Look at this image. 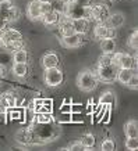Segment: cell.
<instances>
[{
	"instance_id": "30",
	"label": "cell",
	"mask_w": 138,
	"mask_h": 151,
	"mask_svg": "<svg viewBox=\"0 0 138 151\" xmlns=\"http://www.w3.org/2000/svg\"><path fill=\"white\" fill-rule=\"evenodd\" d=\"M101 147H102V150H105V151H113V150H116V143L112 139H106V140L102 142Z\"/></svg>"
},
{
	"instance_id": "20",
	"label": "cell",
	"mask_w": 138,
	"mask_h": 151,
	"mask_svg": "<svg viewBox=\"0 0 138 151\" xmlns=\"http://www.w3.org/2000/svg\"><path fill=\"white\" fill-rule=\"evenodd\" d=\"M124 133L127 137H138V126L135 121H129L124 125Z\"/></svg>"
},
{
	"instance_id": "25",
	"label": "cell",
	"mask_w": 138,
	"mask_h": 151,
	"mask_svg": "<svg viewBox=\"0 0 138 151\" xmlns=\"http://www.w3.org/2000/svg\"><path fill=\"white\" fill-rule=\"evenodd\" d=\"M13 6V1L11 0H0V17L6 19V15H7V11L9 9ZM7 21V19H6Z\"/></svg>"
},
{
	"instance_id": "36",
	"label": "cell",
	"mask_w": 138,
	"mask_h": 151,
	"mask_svg": "<svg viewBox=\"0 0 138 151\" xmlns=\"http://www.w3.org/2000/svg\"><path fill=\"white\" fill-rule=\"evenodd\" d=\"M71 1H74L75 4L81 6V7H89L93 3V0H71Z\"/></svg>"
},
{
	"instance_id": "24",
	"label": "cell",
	"mask_w": 138,
	"mask_h": 151,
	"mask_svg": "<svg viewBox=\"0 0 138 151\" xmlns=\"http://www.w3.org/2000/svg\"><path fill=\"white\" fill-rule=\"evenodd\" d=\"M13 58H14V63H27L28 61V53L25 49H18V50H15L14 51V55H13Z\"/></svg>"
},
{
	"instance_id": "12",
	"label": "cell",
	"mask_w": 138,
	"mask_h": 151,
	"mask_svg": "<svg viewBox=\"0 0 138 151\" xmlns=\"http://www.w3.org/2000/svg\"><path fill=\"white\" fill-rule=\"evenodd\" d=\"M17 142L20 144H24V146H28V144H31L32 143V130L31 128L28 129H20L18 132H17Z\"/></svg>"
},
{
	"instance_id": "29",
	"label": "cell",
	"mask_w": 138,
	"mask_h": 151,
	"mask_svg": "<svg viewBox=\"0 0 138 151\" xmlns=\"http://www.w3.org/2000/svg\"><path fill=\"white\" fill-rule=\"evenodd\" d=\"M39 7H41L42 15L53 10V6H52V3L49 1V0H39Z\"/></svg>"
},
{
	"instance_id": "16",
	"label": "cell",
	"mask_w": 138,
	"mask_h": 151,
	"mask_svg": "<svg viewBox=\"0 0 138 151\" xmlns=\"http://www.w3.org/2000/svg\"><path fill=\"white\" fill-rule=\"evenodd\" d=\"M117 100H116V94L110 90H107V92L102 93V96L99 97V104H105V105H109V107H113L116 105Z\"/></svg>"
},
{
	"instance_id": "43",
	"label": "cell",
	"mask_w": 138,
	"mask_h": 151,
	"mask_svg": "<svg viewBox=\"0 0 138 151\" xmlns=\"http://www.w3.org/2000/svg\"><path fill=\"white\" fill-rule=\"evenodd\" d=\"M0 35H1V32H0Z\"/></svg>"
},
{
	"instance_id": "21",
	"label": "cell",
	"mask_w": 138,
	"mask_h": 151,
	"mask_svg": "<svg viewBox=\"0 0 138 151\" xmlns=\"http://www.w3.org/2000/svg\"><path fill=\"white\" fill-rule=\"evenodd\" d=\"M13 73L18 78H23L28 73L27 63H14L13 64Z\"/></svg>"
},
{
	"instance_id": "5",
	"label": "cell",
	"mask_w": 138,
	"mask_h": 151,
	"mask_svg": "<svg viewBox=\"0 0 138 151\" xmlns=\"http://www.w3.org/2000/svg\"><path fill=\"white\" fill-rule=\"evenodd\" d=\"M117 71H119V68L116 65L110 64V65H105V67H98L95 69V75H96L98 81H102V82H113V81H116Z\"/></svg>"
},
{
	"instance_id": "3",
	"label": "cell",
	"mask_w": 138,
	"mask_h": 151,
	"mask_svg": "<svg viewBox=\"0 0 138 151\" xmlns=\"http://www.w3.org/2000/svg\"><path fill=\"white\" fill-rule=\"evenodd\" d=\"M109 15V9L102 3H92L88 7V17L89 19H95L96 22H105Z\"/></svg>"
},
{
	"instance_id": "7",
	"label": "cell",
	"mask_w": 138,
	"mask_h": 151,
	"mask_svg": "<svg viewBox=\"0 0 138 151\" xmlns=\"http://www.w3.org/2000/svg\"><path fill=\"white\" fill-rule=\"evenodd\" d=\"M23 40V35L20 31L14 29V28H6L4 31L0 35V45L3 46L4 43H9V42H18Z\"/></svg>"
},
{
	"instance_id": "18",
	"label": "cell",
	"mask_w": 138,
	"mask_h": 151,
	"mask_svg": "<svg viewBox=\"0 0 138 151\" xmlns=\"http://www.w3.org/2000/svg\"><path fill=\"white\" fill-rule=\"evenodd\" d=\"M59 11H56V10H52L49 13H46L42 15V21L45 25H56L57 24V19H59Z\"/></svg>"
},
{
	"instance_id": "8",
	"label": "cell",
	"mask_w": 138,
	"mask_h": 151,
	"mask_svg": "<svg viewBox=\"0 0 138 151\" xmlns=\"http://www.w3.org/2000/svg\"><path fill=\"white\" fill-rule=\"evenodd\" d=\"M71 27L75 33H87L89 28V18H85V17L71 18Z\"/></svg>"
},
{
	"instance_id": "11",
	"label": "cell",
	"mask_w": 138,
	"mask_h": 151,
	"mask_svg": "<svg viewBox=\"0 0 138 151\" xmlns=\"http://www.w3.org/2000/svg\"><path fill=\"white\" fill-rule=\"evenodd\" d=\"M105 24L112 29H116V28H120L123 24H124V15L121 13H113L109 14L107 18H106Z\"/></svg>"
},
{
	"instance_id": "2",
	"label": "cell",
	"mask_w": 138,
	"mask_h": 151,
	"mask_svg": "<svg viewBox=\"0 0 138 151\" xmlns=\"http://www.w3.org/2000/svg\"><path fill=\"white\" fill-rule=\"evenodd\" d=\"M112 64L117 68H137V55H130L129 53H113L112 54Z\"/></svg>"
},
{
	"instance_id": "32",
	"label": "cell",
	"mask_w": 138,
	"mask_h": 151,
	"mask_svg": "<svg viewBox=\"0 0 138 151\" xmlns=\"http://www.w3.org/2000/svg\"><path fill=\"white\" fill-rule=\"evenodd\" d=\"M126 86H129L130 89H133V90H137V87H138V76H137V73L135 72L131 75V78L129 79V82L126 83Z\"/></svg>"
},
{
	"instance_id": "28",
	"label": "cell",
	"mask_w": 138,
	"mask_h": 151,
	"mask_svg": "<svg viewBox=\"0 0 138 151\" xmlns=\"http://www.w3.org/2000/svg\"><path fill=\"white\" fill-rule=\"evenodd\" d=\"M126 148L130 151L138 150V139L137 137H127V140H126Z\"/></svg>"
},
{
	"instance_id": "4",
	"label": "cell",
	"mask_w": 138,
	"mask_h": 151,
	"mask_svg": "<svg viewBox=\"0 0 138 151\" xmlns=\"http://www.w3.org/2000/svg\"><path fill=\"white\" fill-rule=\"evenodd\" d=\"M43 78H45V83L50 87H56L63 83V72L59 69V67H52V68H45V73H43Z\"/></svg>"
},
{
	"instance_id": "34",
	"label": "cell",
	"mask_w": 138,
	"mask_h": 151,
	"mask_svg": "<svg viewBox=\"0 0 138 151\" xmlns=\"http://www.w3.org/2000/svg\"><path fill=\"white\" fill-rule=\"evenodd\" d=\"M71 122H77V124H83L84 119L81 112H71Z\"/></svg>"
},
{
	"instance_id": "33",
	"label": "cell",
	"mask_w": 138,
	"mask_h": 151,
	"mask_svg": "<svg viewBox=\"0 0 138 151\" xmlns=\"http://www.w3.org/2000/svg\"><path fill=\"white\" fill-rule=\"evenodd\" d=\"M60 33H61V36H69V35H73V33H75V32H74L71 24H67V25L60 27Z\"/></svg>"
},
{
	"instance_id": "22",
	"label": "cell",
	"mask_w": 138,
	"mask_h": 151,
	"mask_svg": "<svg viewBox=\"0 0 138 151\" xmlns=\"http://www.w3.org/2000/svg\"><path fill=\"white\" fill-rule=\"evenodd\" d=\"M20 15H21V11H20V9L17 7V6H11L9 9V11H7V15H6V19H7V22H14V21H17V19L20 18Z\"/></svg>"
},
{
	"instance_id": "17",
	"label": "cell",
	"mask_w": 138,
	"mask_h": 151,
	"mask_svg": "<svg viewBox=\"0 0 138 151\" xmlns=\"http://www.w3.org/2000/svg\"><path fill=\"white\" fill-rule=\"evenodd\" d=\"M101 50L103 53H115L116 51V42L112 39V37H105V39H101Z\"/></svg>"
},
{
	"instance_id": "41",
	"label": "cell",
	"mask_w": 138,
	"mask_h": 151,
	"mask_svg": "<svg viewBox=\"0 0 138 151\" xmlns=\"http://www.w3.org/2000/svg\"><path fill=\"white\" fill-rule=\"evenodd\" d=\"M4 72H6L4 67H3V65L0 64V78H1V76H3V75H4Z\"/></svg>"
},
{
	"instance_id": "35",
	"label": "cell",
	"mask_w": 138,
	"mask_h": 151,
	"mask_svg": "<svg viewBox=\"0 0 138 151\" xmlns=\"http://www.w3.org/2000/svg\"><path fill=\"white\" fill-rule=\"evenodd\" d=\"M60 124H67L71 122V112H61V118H59Z\"/></svg>"
},
{
	"instance_id": "31",
	"label": "cell",
	"mask_w": 138,
	"mask_h": 151,
	"mask_svg": "<svg viewBox=\"0 0 138 151\" xmlns=\"http://www.w3.org/2000/svg\"><path fill=\"white\" fill-rule=\"evenodd\" d=\"M1 47H6L9 50H18L23 47V40H18V42H9V43H4Z\"/></svg>"
},
{
	"instance_id": "40",
	"label": "cell",
	"mask_w": 138,
	"mask_h": 151,
	"mask_svg": "<svg viewBox=\"0 0 138 151\" xmlns=\"http://www.w3.org/2000/svg\"><path fill=\"white\" fill-rule=\"evenodd\" d=\"M60 111H61V112H71V104L64 103V104H63V107L60 108Z\"/></svg>"
},
{
	"instance_id": "1",
	"label": "cell",
	"mask_w": 138,
	"mask_h": 151,
	"mask_svg": "<svg viewBox=\"0 0 138 151\" xmlns=\"http://www.w3.org/2000/svg\"><path fill=\"white\" fill-rule=\"evenodd\" d=\"M98 78L95 75V71L92 69H84L77 75V86L84 92H91L98 85Z\"/></svg>"
},
{
	"instance_id": "23",
	"label": "cell",
	"mask_w": 138,
	"mask_h": 151,
	"mask_svg": "<svg viewBox=\"0 0 138 151\" xmlns=\"http://www.w3.org/2000/svg\"><path fill=\"white\" fill-rule=\"evenodd\" d=\"M80 142H81V144L84 146L85 150H87V148H93V147H95V136H93L92 133H85Z\"/></svg>"
},
{
	"instance_id": "15",
	"label": "cell",
	"mask_w": 138,
	"mask_h": 151,
	"mask_svg": "<svg viewBox=\"0 0 138 151\" xmlns=\"http://www.w3.org/2000/svg\"><path fill=\"white\" fill-rule=\"evenodd\" d=\"M135 72V69H131V68H119L117 71V76H116V81H119L120 83H126L129 82V79L131 78V75Z\"/></svg>"
},
{
	"instance_id": "6",
	"label": "cell",
	"mask_w": 138,
	"mask_h": 151,
	"mask_svg": "<svg viewBox=\"0 0 138 151\" xmlns=\"http://www.w3.org/2000/svg\"><path fill=\"white\" fill-rule=\"evenodd\" d=\"M15 105H17V97L14 93L7 92L0 96V112L1 114L7 112L9 110H13Z\"/></svg>"
},
{
	"instance_id": "13",
	"label": "cell",
	"mask_w": 138,
	"mask_h": 151,
	"mask_svg": "<svg viewBox=\"0 0 138 151\" xmlns=\"http://www.w3.org/2000/svg\"><path fill=\"white\" fill-rule=\"evenodd\" d=\"M61 45L67 49H74V47H78L80 43V33H73L69 36H61Z\"/></svg>"
},
{
	"instance_id": "38",
	"label": "cell",
	"mask_w": 138,
	"mask_h": 151,
	"mask_svg": "<svg viewBox=\"0 0 138 151\" xmlns=\"http://www.w3.org/2000/svg\"><path fill=\"white\" fill-rule=\"evenodd\" d=\"M83 105L81 104H73L71 105V112H81L83 111Z\"/></svg>"
},
{
	"instance_id": "37",
	"label": "cell",
	"mask_w": 138,
	"mask_h": 151,
	"mask_svg": "<svg viewBox=\"0 0 138 151\" xmlns=\"http://www.w3.org/2000/svg\"><path fill=\"white\" fill-rule=\"evenodd\" d=\"M69 150H73V151H78V150H85L84 146L81 144V142H74L71 146L69 147Z\"/></svg>"
},
{
	"instance_id": "14",
	"label": "cell",
	"mask_w": 138,
	"mask_h": 151,
	"mask_svg": "<svg viewBox=\"0 0 138 151\" xmlns=\"http://www.w3.org/2000/svg\"><path fill=\"white\" fill-rule=\"evenodd\" d=\"M59 57L55 53H46L42 58V65L43 68H52V67H57L59 65Z\"/></svg>"
},
{
	"instance_id": "42",
	"label": "cell",
	"mask_w": 138,
	"mask_h": 151,
	"mask_svg": "<svg viewBox=\"0 0 138 151\" xmlns=\"http://www.w3.org/2000/svg\"><path fill=\"white\" fill-rule=\"evenodd\" d=\"M0 47H1V45H0Z\"/></svg>"
},
{
	"instance_id": "9",
	"label": "cell",
	"mask_w": 138,
	"mask_h": 151,
	"mask_svg": "<svg viewBox=\"0 0 138 151\" xmlns=\"http://www.w3.org/2000/svg\"><path fill=\"white\" fill-rule=\"evenodd\" d=\"M113 35V29L109 28L105 22H98L93 28V36L96 39H105V37H112Z\"/></svg>"
},
{
	"instance_id": "19",
	"label": "cell",
	"mask_w": 138,
	"mask_h": 151,
	"mask_svg": "<svg viewBox=\"0 0 138 151\" xmlns=\"http://www.w3.org/2000/svg\"><path fill=\"white\" fill-rule=\"evenodd\" d=\"M52 122H53V115H52V112H37V114H35L34 124H52Z\"/></svg>"
},
{
	"instance_id": "27",
	"label": "cell",
	"mask_w": 138,
	"mask_h": 151,
	"mask_svg": "<svg viewBox=\"0 0 138 151\" xmlns=\"http://www.w3.org/2000/svg\"><path fill=\"white\" fill-rule=\"evenodd\" d=\"M127 43H129V46L131 47L133 50H137V46H138V31L137 29H134L133 32H131Z\"/></svg>"
},
{
	"instance_id": "10",
	"label": "cell",
	"mask_w": 138,
	"mask_h": 151,
	"mask_svg": "<svg viewBox=\"0 0 138 151\" xmlns=\"http://www.w3.org/2000/svg\"><path fill=\"white\" fill-rule=\"evenodd\" d=\"M27 15L29 19L32 21H39L42 18V13H41V7H39V0H32L29 1L27 9Z\"/></svg>"
},
{
	"instance_id": "26",
	"label": "cell",
	"mask_w": 138,
	"mask_h": 151,
	"mask_svg": "<svg viewBox=\"0 0 138 151\" xmlns=\"http://www.w3.org/2000/svg\"><path fill=\"white\" fill-rule=\"evenodd\" d=\"M112 54H113V53H103V54L98 58V67L110 65L112 64Z\"/></svg>"
},
{
	"instance_id": "39",
	"label": "cell",
	"mask_w": 138,
	"mask_h": 151,
	"mask_svg": "<svg viewBox=\"0 0 138 151\" xmlns=\"http://www.w3.org/2000/svg\"><path fill=\"white\" fill-rule=\"evenodd\" d=\"M7 25H9V22H7L4 18H1V17H0V32H3L6 28H7Z\"/></svg>"
}]
</instances>
